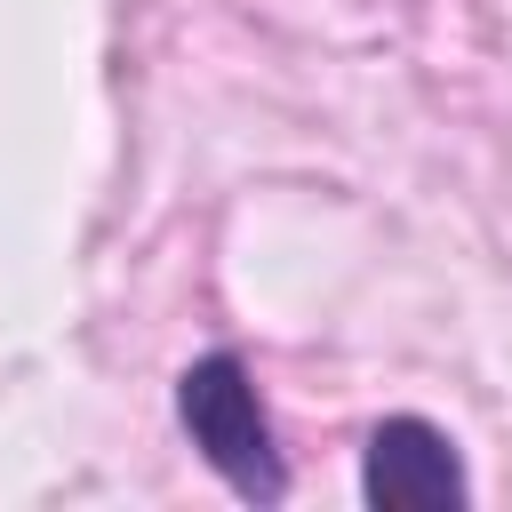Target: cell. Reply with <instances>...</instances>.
<instances>
[{"mask_svg":"<svg viewBox=\"0 0 512 512\" xmlns=\"http://www.w3.org/2000/svg\"><path fill=\"white\" fill-rule=\"evenodd\" d=\"M176 424H184V440L200 448V464L240 504H280L288 496V464H280L264 392H256V376H248V360L232 344L184 360V376H176Z\"/></svg>","mask_w":512,"mask_h":512,"instance_id":"1","label":"cell"},{"mask_svg":"<svg viewBox=\"0 0 512 512\" xmlns=\"http://www.w3.org/2000/svg\"><path fill=\"white\" fill-rule=\"evenodd\" d=\"M360 496L376 512H464L472 480H464L456 440L432 416H384L360 448Z\"/></svg>","mask_w":512,"mask_h":512,"instance_id":"2","label":"cell"}]
</instances>
